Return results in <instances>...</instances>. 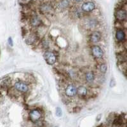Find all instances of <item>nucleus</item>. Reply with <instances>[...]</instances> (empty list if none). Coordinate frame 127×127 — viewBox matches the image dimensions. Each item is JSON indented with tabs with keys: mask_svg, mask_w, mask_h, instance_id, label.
Returning <instances> with one entry per match:
<instances>
[{
	"mask_svg": "<svg viewBox=\"0 0 127 127\" xmlns=\"http://www.w3.org/2000/svg\"><path fill=\"white\" fill-rule=\"evenodd\" d=\"M13 89L17 92L21 93V94H26L29 92V86L25 81H17L13 84Z\"/></svg>",
	"mask_w": 127,
	"mask_h": 127,
	"instance_id": "nucleus-1",
	"label": "nucleus"
},
{
	"mask_svg": "<svg viewBox=\"0 0 127 127\" xmlns=\"http://www.w3.org/2000/svg\"><path fill=\"white\" fill-rule=\"evenodd\" d=\"M43 114L39 109H33L29 112V118L32 123H38L41 120Z\"/></svg>",
	"mask_w": 127,
	"mask_h": 127,
	"instance_id": "nucleus-2",
	"label": "nucleus"
},
{
	"mask_svg": "<svg viewBox=\"0 0 127 127\" xmlns=\"http://www.w3.org/2000/svg\"><path fill=\"white\" fill-rule=\"evenodd\" d=\"M116 20L118 22H123L127 20V12L122 8H119L116 9L114 13Z\"/></svg>",
	"mask_w": 127,
	"mask_h": 127,
	"instance_id": "nucleus-3",
	"label": "nucleus"
},
{
	"mask_svg": "<svg viewBox=\"0 0 127 127\" xmlns=\"http://www.w3.org/2000/svg\"><path fill=\"white\" fill-rule=\"evenodd\" d=\"M91 54L94 59L97 60L102 59L104 57V53L102 48L98 45H93L91 47Z\"/></svg>",
	"mask_w": 127,
	"mask_h": 127,
	"instance_id": "nucleus-4",
	"label": "nucleus"
},
{
	"mask_svg": "<svg viewBox=\"0 0 127 127\" xmlns=\"http://www.w3.org/2000/svg\"><path fill=\"white\" fill-rule=\"evenodd\" d=\"M43 58L48 65H54L57 62L56 55L51 51H46L43 54Z\"/></svg>",
	"mask_w": 127,
	"mask_h": 127,
	"instance_id": "nucleus-5",
	"label": "nucleus"
},
{
	"mask_svg": "<svg viewBox=\"0 0 127 127\" xmlns=\"http://www.w3.org/2000/svg\"><path fill=\"white\" fill-rule=\"evenodd\" d=\"M39 38V37L37 34L36 32L32 31L29 33H27V36H26L25 41H26V43L28 45H34L38 41Z\"/></svg>",
	"mask_w": 127,
	"mask_h": 127,
	"instance_id": "nucleus-6",
	"label": "nucleus"
},
{
	"mask_svg": "<svg viewBox=\"0 0 127 127\" xmlns=\"http://www.w3.org/2000/svg\"><path fill=\"white\" fill-rule=\"evenodd\" d=\"M65 94L67 97H75L77 95V87L74 84H69L65 88Z\"/></svg>",
	"mask_w": 127,
	"mask_h": 127,
	"instance_id": "nucleus-7",
	"label": "nucleus"
},
{
	"mask_svg": "<svg viewBox=\"0 0 127 127\" xmlns=\"http://www.w3.org/2000/svg\"><path fill=\"white\" fill-rule=\"evenodd\" d=\"M115 38L118 43H123L126 41V34L125 29H116L115 33Z\"/></svg>",
	"mask_w": 127,
	"mask_h": 127,
	"instance_id": "nucleus-8",
	"label": "nucleus"
},
{
	"mask_svg": "<svg viewBox=\"0 0 127 127\" xmlns=\"http://www.w3.org/2000/svg\"><path fill=\"white\" fill-rule=\"evenodd\" d=\"M90 41L93 44L98 43L102 38V34L98 31H94L90 34L89 36Z\"/></svg>",
	"mask_w": 127,
	"mask_h": 127,
	"instance_id": "nucleus-9",
	"label": "nucleus"
},
{
	"mask_svg": "<svg viewBox=\"0 0 127 127\" xmlns=\"http://www.w3.org/2000/svg\"><path fill=\"white\" fill-rule=\"evenodd\" d=\"M30 26L32 28H38L42 25V21L37 15H33L29 20Z\"/></svg>",
	"mask_w": 127,
	"mask_h": 127,
	"instance_id": "nucleus-10",
	"label": "nucleus"
},
{
	"mask_svg": "<svg viewBox=\"0 0 127 127\" xmlns=\"http://www.w3.org/2000/svg\"><path fill=\"white\" fill-rule=\"evenodd\" d=\"M95 4L92 1L86 2V3H83L81 5V10H82V11H83L85 12H87V13L92 12L93 10L95 9Z\"/></svg>",
	"mask_w": 127,
	"mask_h": 127,
	"instance_id": "nucleus-11",
	"label": "nucleus"
},
{
	"mask_svg": "<svg viewBox=\"0 0 127 127\" xmlns=\"http://www.w3.org/2000/svg\"><path fill=\"white\" fill-rule=\"evenodd\" d=\"M85 79L87 83H93L95 79V75L94 71H87L85 73Z\"/></svg>",
	"mask_w": 127,
	"mask_h": 127,
	"instance_id": "nucleus-12",
	"label": "nucleus"
},
{
	"mask_svg": "<svg viewBox=\"0 0 127 127\" xmlns=\"http://www.w3.org/2000/svg\"><path fill=\"white\" fill-rule=\"evenodd\" d=\"M88 93V90L87 87L84 85H80L77 88V94L79 97H85Z\"/></svg>",
	"mask_w": 127,
	"mask_h": 127,
	"instance_id": "nucleus-13",
	"label": "nucleus"
},
{
	"mask_svg": "<svg viewBox=\"0 0 127 127\" xmlns=\"http://www.w3.org/2000/svg\"><path fill=\"white\" fill-rule=\"evenodd\" d=\"M40 10L43 13L48 14V13H50L52 12L53 7L51 4H48V3H45V4H41L40 7Z\"/></svg>",
	"mask_w": 127,
	"mask_h": 127,
	"instance_id": "nucleus-14",
	"label": "nucleus"
},
{
	"mask_svg": "<svg viewBox=\"0 0 127 127\" xmlns=\"http://www.w3.org/2000/svg\"><path fill=\"white\" fill-rule=\"evenodd\" d=\"M98 25V21L94 19H90L85 21V27L87 29H94Z\"/></svg>",
	"mask_w": 127,
	"mask_h": 127,
	"instance_id": "nucleus-15",
	"label": "nucleus"
},
{
	"mask_svg": "<svg viewBox=\"0 0 127 127\" xmlns=\"http://www.w3.org/2000/svg\"><path fill=\"white\" fill-rule=\"evenodd\" d=\"M11 83H12L11 79L9 77H6L0 81V87L1 88H9L11 85Z\"/></svg>",
	"mask_w": 127,
	"mask_h": 127,
	"instance_id": "nucleus-16",
	"label": "nucleus"
},
{
	"mask_svg": "<svg viewBox=\"0 0 127 127\" xmlns=\"http://www.w3.org/2000/svg\"><path fill=\"white\" fill-rule=\"evenodd\" d=\"M68 6H69V1L67 0H62L58 4V7L61 10L66 8L67 7H68Z\"/></svg>",
	"mask_w": 127,
	"mask_h": 127,
	"instance_id": "nucleus-17",
	"label": "nucleus"
},
{
	"mask_svg": "<svg viewBox=\"0 0 127 127\" xmlns=\"http://www.w3.org/2000/svg\"><path fill=\"white\" fill-rule=\"evenodd\" d=\"M107 65L105 63H102L100 65H99V71L102 74H105L107 72Z\"/></svg>",
	"mask_w": 127,
	"mask_h": 127,
	"instance_id": "nucleus-18",
	"label": "nucleus"
},
{
	"mask_svg": "<svg viewBox=\"0 0 127 127\" xmlns=\"http://www.w3.org/2000/svg\"><path fill=\"white\" fill-rule=\"evenodd\" d=\"M41 46H43V48L47 49L48 46H49V43L47 41V40L45 39H43L41 41Z\"/></svg>",
	"mask_w": 127,
	"mask_h": 127,
	"instance_id": "nucleus-19",
	"label": "nucleus"
},
{
	"mask_svg": "<svg viewBox=\"0 0 127 127\" xmlns=\"http://www.w3.org/2000/svg\"><path fill=\"white\" fill-rule=\"evenodd\" d=\"M32 0H19V4L21 5H27L29 4Z\"/></svg>",
	"mask_w": 127,
	"mask_h": 127,
	"instance_id": "nucleus-20",
	"label": "nucleus"
},
{
	"mask_svg": "<svg viewBox=\"0 0 127 127\" xmlns=\"http://www.w3.org/2000/svg\"><path fill=\"white\" fill-rule=\"evenodd\" d=\"M56 115L58 117H61L62 115V109L59 107H58L56 108Z\"/></svg>",
	"mask_w": 127,
	"mask_h": 127,
	"instance_id": "nucleus-21",
	"label": "nucleus"
},
{
	"mask_svg": "<svg viewBox=\"0 0 127 127\" xmlns=\"http://www.w3.org/2000/svg\"><path fill=\"white\" fill-rule=\"evenodd\" d=\"M8 43L9 46H13V39L11 37H9L8 39Z\"/></svg>",
	"mask_w": 127,
	"mask_h": 127,
	"instance_id": "nucleus-22",
	"label": "nucleus"
},
{
	"mask_svg": "<svg viewBox=\"0 0 127 127\" xmlns=\"http://www.w3.org/2000/svg\"><path fill=\"white\" fill-rule=\"evenodd\" d=\"M114 85H115V81L113 79H112L111 80V82H110V86H111V87H113Z\"/></svg>",
	"mask_w": 127,
	"mask_h": 127,
	"instance_id": "nucleus-23",
	"label": "nucleus"
},
{
	"mask_svg": "<svg viewBox=\"0 0 127 127\" xmlns=\"http://www.w3.org/2000/svg\"><path fill=\"white\" fill-rule=\"evenodd\" d=\"M69 72H70V73H71V72H74V71L71 70V71H69ZM75 76H76V74L75 73H72V77H73V78H74V77H75Z\"/></svg>",
	"mask_w": 127,
	"mask_h": 127,
	"instance_id": "nucleus-24",
	"label": "nucleus"
},
{
	"mask_svg": "<svg viewBox=\"0 0 127 127\" xmlns=\"http://www.w3.org/2000/svg\"><path fill=\"white\" fill-rule=\"evenodd\" d=\"M125 34H126V40H127V29H126L125 30Z\"/></svg>",
	"mask_w": 127,
	"mask_h": 127,
	"instance_id": "nucleus-25",
	"label": "nucleus"
},
{
	"mask_svg": "<svg viewBox=\"0 0 127 127\" xmlns=\"http://www.w3.org/2000/svg\"><path fill=\"white\" fill-rule=\"evenodd\" d=\"M74 1H75L76 2H81L83 0H74Z\"/></svg>",
	"mask_w": 127,
	"mask_h": 127,
	"instance_id": "nucleus-26",
	"label": "nucleus"
},
{
	"mask_svg": "<svg viewBox=\"0 0 127 127\" xmlns=\"http://www.w3.org/2000/svg\"></svg>",
	"mask_w": 127,
	"mask_h": 127,
	"instance_id": "nucleus-27",
	"label": "nucleus"
}]
</instances>
